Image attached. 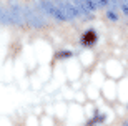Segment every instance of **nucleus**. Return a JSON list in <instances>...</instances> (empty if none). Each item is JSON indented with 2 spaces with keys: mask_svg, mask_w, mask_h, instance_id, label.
I'll return each mask as SVG.
<instances>
[{
  "mask_svg": "<svg viewBox=\"0 0 128 126\" xmlns=\"http://www.w3.org/2000/svg\"><path fill=\"white\" fill-rule=\"evenodd\" d=\"M24 15H25V23H28L33 28H40L43 25H47V22L43 18L45 12L40 10L38 7H37V10H33L32 7H24Z\"/></svg>",
  "mask_w": 128,
  "mask_h": 126,
  "instance_id": "1",
  "label": "nucleus"
},
{
  "mask_svg": "<svg viewBox=\"0 0 128 126\" xmlns=\"http://www.w3.org/2000/svg\"><path fill=\"white\" fill-rule=\"evenodd\" d=\"M10 15H12V20L14 23L17 25H24L25 23V15H24V5H20L17 0H10Z\"/></svg>",
  "mask_w": 128,
  "mask_h": 126,
  "instance_id": "2",
  "label": "nucleus"
},
{
  "mask_svg": "<svg viewBox=\"0 0 128 126\" xmlns=\"http://www.w3.org/2000/svg\"><path fill=\"white\" fill-rule=\"evenodd\" d=\"M60 2H62V5H63V10H65L68 20H73L80 15V10L76 8V5L73 3V0H60Z\"/></svg>",
  "mask_w": 128,
  "mask_h": 126,
  "instance_id": "3",
  "label": "nucleus"
},
{
  "mask_svg": "<svg viewBox=\"0 0 128 126\" xmlns=\"http://www.w3.org/2000/svg\"><path fill=\"white\" fill-rule=\"evenodd\" d=\"M73 3L76 5V8L80 10V13H83V15H88L95 10L90 0H73Z\"/></svg>",
  "mask_w": 128,
  "mask_h": 126,
  "instance_id": "4",
  "label": "nucleus"
},
{
  "mask_svg": "<svg viewBox=\"0 0 128 126\" xmlns=\"http://www.w3.org/2000/svg\"><path fill=\"white\" fill-rule=\"evenodd\" d=\"M0 22H2V23H14L12 15H10V10L2 7V3H0Z\"/></svg>",
  "mask_w": 128,
  "mask_h": 126,
  "instance_id": "5",
  "label": "nucleus"
},
{
  "mask_svg": "<svg viewBox=\"0 0 128 126\" xmlns=\"http://www.w3.org/2000/svg\"><path fill=\"white\" fill-rule=\"evenodd\" d=\"M95 42H96V33L93 30H88V32L83 33V37H82V43L83 45H92Z\"/></svg>",
  "mask_w": 128,
  "mask_h": 126,
  "instance_id": "6",
  "label": "nucleus"
},
{
  "mask_svg": "<svg viewBox=\"0 0 128 126\" xmlns=\"http://www.w3.org/2000/svg\"><path fill=\"white\" fill-rule=\"evenodd\" d=\"M93 8H103V7H108V0H90Z\"/></svg>",
  "mask_w": 128,
  "mask_h": 126,
  "instance_id": "7",
  "label": "nucleus"
},
{
  "mask_svg": "<svg viewBox=\"0 0 128 126\" xmlns=\"http://www.w3.org/2000/svg\"><path fill=\"white\" fill-rule=\"evenodd\" d=\"M120 8H122L123 15L128 17V0H120Z\"/></svg>",
  "mask_w": 128,
  "mask_h": 126,
  "instance_id": "8",
  "label": "nucleus"
},
{
  "mask_svg": "<svg viewBox=\"0 0 128 126\" xmlns=\"http://www.w3.org/2000/svg\"><path fill=\"white\" fill-rule=\"evenodd\" d=\"M120 7V0H108V8L110 10H116Z\"/></svg>",
  "mask_w": 128,
  "mask_h": 126,
  "instance_id": "9",
  "label": "nucleus"
},
{
  "mask_svg": "<svg viewBox=\"0 0 128 126\" xmlns=\"http://www.w3.org/2000/svg\"><path fill=\"white\" fill-rule=\"evenodd\" d=\"M106 17H108L110 20H118V17L115 15V10H110V8H108V12H106Z\"/></svg>",
  "mask_w": 128,
  "mask_h": 126,
  "instance_id": "10",
  "label": "nucleus"
},
{
  "mask_svg": "<svg viewBox=\"0 0 128 126\" xmlns=\"http://www.w3.org/2000/svg\"><path fill=\"white\" fill-rule=\"evenodd\" d=\"M58 58H65V56H72V51H66V50H63L62 53H58Z\"/></svg>",
  "mask_w": 128,
  "mask_h": 126,
  "instance_id": "11",
  "label": "nucleus"
},
{
  "mask_svg": "<svg viewBox=\"0 0 128 126\" xmlns=\"http://www.w3.org/2000/svg\"><path fill=\"white\" fill-rule=\"evenodd\" d=\"M123 126H128V121H125V123H123Z\"/></svg>",
  "mask_w": 128,
  "mask_h": 126,
  "instance_id": "12",
  "label": "nucleus"
}]
</instances>
